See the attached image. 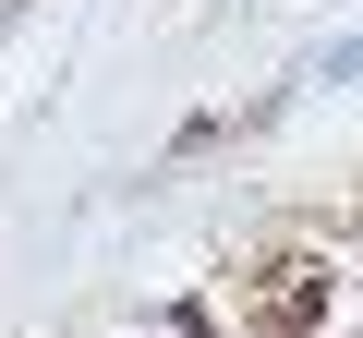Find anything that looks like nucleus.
Here are the masks:
<instances>
[{
  "label": "nucleus",
  "instance_id": "obj_1",
  "mask_svg": "<svg viewBox=\"0 0 363 338\" xmlns=\"http://www.w3.org/2000/svg\"><path fill=\"white\" fill-rule=\"evenodd\" d=\"M327 302H339V290H327L315 254H267V266H255V326H267V338H315Z\"/></svg>",
  "mask_w": 363,
  "mask_h": 338
}]
</instances>
